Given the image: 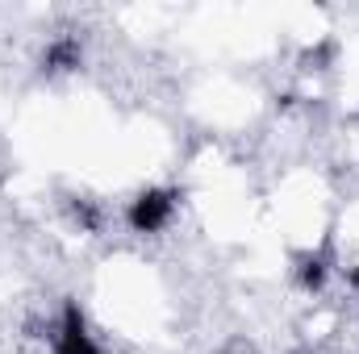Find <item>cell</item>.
<instances>
[{
  "instance_id": "cell-1",
  "label": "cell",
  "mask_w": 359,
  "mask_h": 354,
  "mask_svg": "<svg viewBox=\"0 0 359 354\" xmlns=\"http://www.w3.org/2000/svg\"><path fill=\"white\" fill-rule=\"evenodd\" d=\"M176 208H180V192L176 187H147V192H138V196L130 200L126 221H130L134 234H159V229L172 225Z\"/></svg>"
},
{
  "instance_id": "cell-4",
  "label": "cell",
  "mask_w": 359,
  "mask_h": 354,
  "mask_svg": "<svg viewBox=\"0 0 359 354\" xmlns=\"http://www.w3.org/2000/svg\"><path fill=\"white\" fill-rule=\"evenodd\" d=\"M326 275H330V259L326 255H309L305 263L297 267V283L305 292H322L326 288Z\"/></svg>"
},
{
  "instance_id": "cell-5",
  "label": "cell",
  "mask_w": 359,
  "mask_h": 354,
  "mask_svg": "<svg viewBox=\"0 0 359 354\" xmlns=\"http://www.w3.org/2000/svg\"><path fill=\"white\" fill-rule=\"evenodd\" d=\"M355 288H359V275H355Z\"/></svg>"
},
{
  "instance_id": "cell-2",
  "label": "cell",
  "mask_w": 359,
  "mask_h": 354,
  "mask_svg": "<svg viewBox=\"0 0 359 354\" xmlns=\"http://www.w3.org/2000/svg\"><path fill=\"white\" fill-rule=\"evenodd\" d=\"M55 354H100L96 342H92V334H88L84 309L76 300L63 304V321H59V334H55Z\"/></svg>"
},
{
  "instance_id": "cell-3",
  "label": "cell",
  "mask_w": 359,
  "mask_h": 354,
  "mask_svg": "<svg viewBox=\"0 0 359 354\" xmlns=\"http://www.w3.org/2000/svg\"><path fill=\"white\" fill-rule=\"evenodd\" d=\"M42 63L55 67V71H72V67H80V42H76V38H59V42H50Z\"/></svg>"
}]
</instances>
